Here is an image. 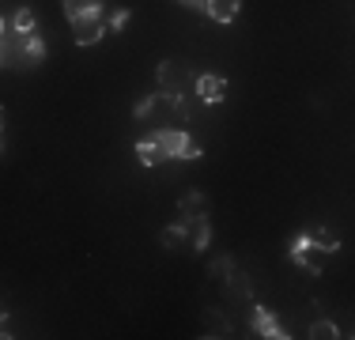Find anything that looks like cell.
Wrapping results in <instances>:
<instances>
[{"label": "cell", "instance_id": "obj_1", "mask_svg": "<svg viewBox=\"0 0 355 340\" xmlns=\"http://www.w3.org/2000/svg\"><path fill=\"white\" fill-rule=\"evenodd\" d=\"M189 80H197V72H193L185 61H159V68H155L159 91H182Z\"/></svg>", "mask_w": 355, "mask_h": 340}, {"label": "cell", "instance_id": "obj_2", "mask_svg": "<svg viewBox=\"0 0 355 340\" xmlns=\"http://www.w3.org/2000/svg\"><path fill=\"white\" fill-rule=\"evenodd\" d=\"M325 257H329V253L314 250L306 235H299V238H295V242H291V261H295V265H299V269L314 272V276H318V272H325Z\"/></svg>", "mask_w": 355, "mask_h": 340}, {"label": "cell", "instance_id": "obj_3", "mask_svg": "<svg viewBox=\"0 0 355 340\" xmlns=\"http://www.w3.org/2000/svg\"><path fill=\"white\" fill-rule=\"evenodd\" d=\"M178 223L185 227V235H189V250H193V253H205L208 246H212V219H208V216L178 219Z\"/></svg>", "mask_w": 355, "mask_h": 340}, {"label": "cell", "instance_id": "obj_4", "mask_svg": "<svg viewBox=\"0 0 355 340\" xmlns=\"http://www.w3.org/2000/svg\"><path fill=\"white\" fill-rule=\"evenodd\" d=\"M193 87H197V99L208 102V106H219V102L227 99V80H223V76L200 72L197 80H193Z\"/></svg>", "mask_w": 355, "mask_h": 340}, {"label": "cell", "instance_id": "obj_5", "mask_svg": "<svg viewBox=\"0 0 355 340\" xmlns=\"http://www.w3.org/2000/svg\"><path fill=\"white\" fill-rule=\"evenodd\" d=\"M219 284H223V295H227V299H234V303H253V284H250V276H246L239 265L227 272Z\"/></svg>", "mask_w": 355, "mask_h": 340}, {"label": "cell", "instance_id": "obj_6", "mask_svg": "<svg viewBox=\"0 0 355 340\" xmlns=\"http://www.w3.org/2000/svg\"><path fill=\"white\" fill-rule=\"evenodd\" d=\"M250 325L257 329L261 337H268V340H287L291 333H287V329L280 325V321L272 318V314L265 310V306H253V318H250Z\"/></svg>", "mask_w": 355, "mask_h": 340}, {"label": "cell", "instance_id": "obj_7", "mask_svg": "<svg viewBox=\"0 0 355 340\" xmlns=\"http://www.w3.org/2000/svg\"><path fill=\"white\" fill-rule=\"evenodd\" d=\"M151 140L166 151V159H178L185 151V144H189V133H185V129H155V133H151Z\"/></svg>", "mask_w": 355, "mask_h": 340}, {"label": "cell", "instance_id": "obj_8", "mask_svg": "<svg viewBox=\"0 0 355 340\" xmlns=\"http://www.w3.org/2000/svg\"><path fill=\"white\" fill-rule=\"evenodd\" d=\"M103 12H106L103 0H64V15H69V23L103 19Z\"/></svg>", "mask_w": 355, "mask_h": 340}, {"label": "cell", "instance_id": "obj_9", "mask_svg": "<svg viewBox=\"0 0 355 340\" xmlns=\"http://www.w3.org/2000/svg\"><path fill=\"white\" fill-rule=\"evenodd\" d=\"M72 38H76V46H98V42L106 38V23H103V19L72 23Z\"/></svg>", "mask_w": 355, "mask_h": 340}, {"label": "cell", "instance_id": "obj_10", "mask_svg": "<svg viewBox=\"0 0 355 340\" xmlns=\"http://www.w3.org/2000/svg\"><path fill=\"white\" fill-rule=\"evenodd\" d=\"M242 12V0H205V15L216 23H234Z\"/></svg>", "mask_w": 355, "mask_h": 340}, {"label": "cell", "instance_id": "obj_11", "mask_svg": "<svg viewBox=\"0 0 355 340\" xmlns=\"http://www.w3.org/2000/svg\"><path fill=\"white\" fill-rule=\"evenodd\" d=\"M178 208H182V219H197V216H208V212H212V201H208L200 189H189L182 201H178Z\"/></svg>", "mask_w": 355, "mask_h": 340}, {"label": "cell", "instance_id": "obj_12", "mask_svg": "<svg viewBox=\"0 0 355 340\" xmlns=\"http://www.w3.org/2000/svg\"><path fill=\"white\" fill-rule=\"evenodd\" d=\"M302 235H306L310 246L321 250V253H336V250H340V238L329 231V227H310V231H302Z\"/></svg>", "mask_w": 355, "mask_h": 340}, {"label": "cell", "instance_id": "obj_13", "mask_svg": "<svg viewBox=\"0 0 355 340\" xmlns=\"http://www.w3.org/2000/svg\"><path fill=\"white\" fill-rule=\"evenodd\" d=\"M137 159H140V167H163V163H166V151L148 136V140L137 144Z\"/></svg>", "mask_w": 355, "mask_h": 340}, {"label": "cell", "instance_id": "obj_14", "mask_svg": "<svg viewBox=\"0 0 355 340\" xmlns=\"http://www.w3.org/2000/svg\"><path fill=\"white\" fill-rule=\"evenodd\" d=\"M231 333H234V325H231V318H227V314L205 310V337H231Z\"/></svg>", "mask_w": 355, "mask_h": 340}, {"label": "cell", "instance_id": "obj_15", "mask_svg": "<svg viewBox=\"0 0 355 340\" xmlns=\"http://www.w3.org/2000/svg\"><path fill=\"white\" fill-rule=\"evenodd\" d=\"M12 31L15 34H38V15L31 12V8H15V15H12Z\"/></svg>", "mask_w": 355, "mask_h": 340}, {"label": "cell", "instance_id": "obj_16", "mask_svg": "<svg viewBox=\"0 0 355 340\" xmlns=\"http://www.w3.org/2000/svg\"><path fill=\"white\" fill-rule=\"evenodd\" d=\"M19 53L27 57L31 65H42V57H46V42H42V34H27V38L19 42Z\"/></svg>", "mask_w": 355, "mask_h": 340}, {"label": "cell", "instance_id": "obj_17", "mask_svg": "<svg viewBox=\"0 0 355 340\" xmlns=\"http://www.w3.org/2000/svg\"><path fill=\"white\" fill-rule=\"evenodd\" d=\"M159 242H163V250H182V246L189 242V235H185V227H182V223H171V227H163Z\"/></svg>", "mask_w": 355, "mask_h": 340}, {"label": "cell", "instance_id": "obj_18", "mask_svg": "<svg viewBox=\"0 0 355 340\" xmlns=\"http://www.w3.org/2000/svg\"><path fill=\"white\" fill-rule=\"evenodd\" d=\"M306 337H314V340H336V337H344L340 329H336V321H329V318H318L314 325H310V333Z\"/></svg>", "mask_w": 355, "mask_h": 340}, {"label": "cell", "instance_id": "obj_19", "mask_svg": "<svg viewBox=\"0 0 355 340\" xmlns=\"http://www.w3.org/2000/svg\"><path fill=\"white\" fill-rule=\"evenodd\" d=\"M231 269H234V257H231V253H219V257H212V265H208V276H212V280H223Z\"/></svg>", "mask_w": 355, "mask_h": 340}, {"label": "cell", "instance_id": "obj_20", "mask_svg": "<svg viewBox=\"0 0 355 340\" xmlns=\"http://www.w3.org/2000/svg\"><path fill=\"white\" fill-rule=\"evenodd\" d=\"M129 19H132L129 8H117V12H110V19H103V23H106V31H117V34H121L125 27H129Z\"/></svg>", "mask_w": 355, "mask_h": 340}, {"label": "cell", "instance_id": "obj_21", "mask_svg": "<svg viewBox=\"0 0 355 340\" xmlns=\"http://www.w3.org/2000/svg\"><path fill=\"white\" fill-rule=\"evenodd\" d=\"M174 117H182V121H193V102L178 91V99H174Z\"/></svg>", "mask_w": 355, "mask_h": 340}, {"label": "cell", "instance_id": "obj_22", "mask_svg": "<svg viewBox=\"0 0 355 340\" xmlns=\"http://www.w3.org/2000/svg\"><path fill=\"white\" fill-rule=\"evenodd\" d=\"M200 155H205V148H200L197 140H189V144H185V151H182V155H178V159H182V163H197Z\"/></svg>", "mask_w": 355, "mask_h": 340}, {"label": "cell", "instance_id": "obj_23", "mask_svg": "<svg viewBox=\"0 0 355 340\" xmlns=\"http://www.w3.org/2000/svg\"><path fill=\"white\" fill-rule=\"evenodd\" d=\"M178 4H185V8H193V12H205V0H178Z\"/></svg>", "mask_w": 355, "mask_h": 340}, {"label": "cell", "instance_id": "obj_24", "mask_svg": "<svg viewBox=\"0 0 355 340\" xmlns=\"http://www.w3.org/2000/svg\"><path fill=\"white\" fill-rule=\"evenodd\" d=\"M0 34H12V19H4V15H0Z\"/></svg>", "mask_w": 355, "mask_h": 340}, {"label": "cell", "instance_id": "obj_25", "mask_svg": "<svg viewBox=\"0 0 355 340\" xmlns=\"http://www.w3.org/2000/svg\"><path fill=\"white\" fill-rule=\"evenodd\" d=\"M0 136H4V106H0Z\"/></svg>", "mask_w": 355, "mask_h": 340}, {"label": "cell", "instance_id": "obj_26", "mask_svg": "<svg viewBox=\"0 0 355 340\" xmlns=\"http://www.w3.org/2000/svg\"><path fill=\"white\" fill-rule=\"evenodd\" d=\"M0 155H4V136H0Z\"/></svg>", "mask_w": 355, "mask_h": 340}]
</instances>
